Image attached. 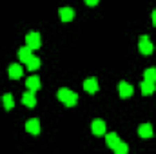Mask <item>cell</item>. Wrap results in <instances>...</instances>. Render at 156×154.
Masks as SVG:
<instances>
[{
  "label": "cell",
  "mask_w": 156,
  "mask_h": 154,
  "mask_svg": "<svg viewBox=\"0 0 156 154\" xmlns=\"http://www.w3.org/2000/svg\"><path fill=\"white\" fill-rule=\"evenodd\" d=\"M58 100L64 103V105H67V107H73V105H76L78 102V94L76 93H73L71 89H67V87H62V89H58Z\"/></svg>",
  "instance_id": "obj_1"
},
{
  "label": "cell",
  "mask_w": 156,
  "mask_h": 154,
  "mask_svg": "<svg viewBox=\"0 0 156 154\" xmlns=\"http://www.w3.org/2000/svg\"><path fill=\"white\" fill-rule=\"evenodd\" d=\"M26 45H27V47H31L33 51H35V49H38L40 45H42L40 33H37V31H31V33H27V37H26Z\"/></svg>",
  "instance_id": "obj_2"
},
{
  "label": "cell",
  "mask_w": 156,
  "mask_h": 154,
  "mask_svg": "<svg viewBox=\"0 0 156 154\" xmlns=\"http://www.w3.org/2000/svg\"><path fill=\"white\" fill-rule=\"evenodd\" d=\"M138 49H140V53L142 54H151L153 53V49H154V45H153V42L149 40V37H140L138 40Z\"/></svg>",
  "instance_id": "obj_3"
},
{
  "label": "cell",
  "mask_w": 156,
  "mask_h": 154,
  "mask_svg": "<svg viewBox=\"0 0 156 154\" xmlns=\"http://www.w3.org/2000/svg\"><path fill=\"white\" fill-rule=\"evenodd\" d=\"M91 131H93V134H96V136H104V134H105V121L100 120V118L93 120V123H91Z\"/></svg>",
  "instance_id": "obj_4"
},
{
  "label": "cell",
  "mask_w": 156,
  "mask_h": 154,
  "mask_svg": "<svg viewBox=\"0 0 156 154\" xmlns=\"http://www.w3.org/2000/svg\"><path fill=\"white\" fill-rule=\"evenodd\" d=\"M133 85H129L127 82H120L118 83V93H120V96L122 98H131L133 96Z\"/></svg>",
  "instance_id": "obj_5"
},
{
  "label": "cell",
  "mask_w": 156,
  "mask_h": 154,
  "mask_svg": "<svg viewBox=\"0 0 156 154\" xmlns=\"http://www.w3.org/2000/svg\"><path fill=\"white\" fill-rule=\"evenodd\" d=\"M83 91L85 93H89V94H94L96 91H98V80L93 76V78H87L85 82H83Z\"/></svg>",
  "instance_id": "obj_6"
},
{
  "label": "cell",
  "mask_w": 156,
  "mask_h": 154,
  "mask_svg": "<svg viewBox=\"0 0 156 154\" xmlns=\"http://www.w3.org/2000/svg\"><path fill=\"white\" fill-rule=\"evenodd\" d=\"M140 89H142V94H144V96H151V94L154 93V89H156V82L144 80V82L140 83Z\"/></svg>",
  "instance_id": "obj_7"
},
{
  "label": "cell",
  "mask_w": 156,
  "mask_h": 154,
  "mask_svg": "<svg viewBox=\"0 0 156 154\" xmlns=\"http://www.w3.org/2000/svg\"><path fill=\"white\" fill-rule=\"evenodd\" d=\"M58 15H60L62 22H71L75 18V9L73 7H60L58 9Z\"/></svg>",
  "instance_id": "obj_8"
},
{
  "label": "cell",
  "mask_w": 156,
  "mask_h": 154,
  "mask_svg": "<svg viewBox=\"0 0 156 154\" xmlns=\"http://www.w3.org/2000/svg\"><path fill=\"white\" fill-rule=\"evenodd\" d=\"M22 103L26 107H35L37 105V96H35V91H27L22 94Z\"/></svg>",
  "instance_id": "obj_9"
},
{
  "label": "cell",
  "mask_w": 156,
  "mask_h": 154,
  "mask_svg": "<svg viewBox=\"0 0 156 154\" xmlns=\"http://www.w3.org/2000/svg\"><path fill=\"white\" fill-rule=\"evenodd\" d=\"M26 131H27L29 134H38L40 132V120H37V118L27 120V121H26Z\"/></svg>",
  "instance_id": "obj_10"
},
{
  "label": "cell",
  "mask_w": 156,
  "mask_h": 154,
  "mask_svg": "<svg viewBox=\"0 0 156 154\" xmlns=\"http://www.w3.org/2000/svg\"><path fill=\"white\" fill-rule=\"evenodd\" d=\"M7 75H9V78H13V80H18V78H22V75H24V69L20 67V64H11Z\"/></svg>",
  "instance_id": "obj_11"
},
{
  "label": "cell",
  "mask_w": 156,
  "mask_h": 154,
  "mask_svg": "<svg viewBox=\"0 0 156 154\" xmlns=\"http://www.w3.org/2000/svg\"><path fill=\"white\" fill-rule=\"evenodd\" d=\"M138 136L140 138H151L153 136V125L151 123H142L138 127Z\"/></svg>",
  "instance_id": "obj_12"
},
{
  "label": "cell",
  "mask_w": 156,
  "mask_h": 154,
  "mask_svg": "<svg viewBox=\"0 0 156 154\" xmlns=\"http://www.w3.org/2000/svg\"><path fill=\"white\" fill-rule=\"evenodd\" d=\"M16 54H18V58H20V62H24V64H26V62H27V60H29V58L33 56V49L26 45V47H20Z\"/></svg>",
  "instance_id": "obj_13"
},
{
  "label": "cell",
  "mask_w": 156,
  "mask_h": 154,
  "mask_svg": "<svg viewBox=\"0 0 156 154\" xmlns=\"http://www.w3.org/2000/svg\"><path fill=\"white\" fill-rule=\"evenodd\" d=\"M26 85H27V89L29 91H38L40 89V78L38 76H29L27 80H26Z\"/></svg>",
  "instance_id": "obj_14"
},
{
  "label": "cell",
  "mask_w": 156,
  "mask_h": 154,
  "mask_svg": "<svg viewBox=\"0 0 156 154\" xmlns=\"http://www.w3.org/2000/svg\"><path fill=\"white\" fill-rule=\"evenodd\" d=\"M40 64H42V62H40V58L33 54V56L26 62V67H27L29 71H37V69H40Z\"/></svg>",
  "instance_id": "obj_15"
},
{
  "label": "cell",
  "mask_w": 156,
  "mask_h": 154,
  "mask_svg": "<svg viewBox=\"0 0 156 154\" xmlns=\"http://www.w3.org/2000/svg\"><path fill=\"white\" fill-rule=\"evenodd\" d=\"M118 142H120V138H118L116 132H109V134L105 136V143H107V147H111V149H115V147H116Z\"/></svg>",
  "instance_id": "obj_16"
},
{
  "label": "cell",
  "mask_w": 156,
  "mask_h": 154,
  "mask_svg": "<svg viewBox=\"0 0 156 154\" xmlns=\"http://www.w3.org/2000/svg\"><path fill=\"white\" fill-rule=\"evenodd\" d=\"M2 102H4V107H5V111H11V109L15 107V100H13V94H9V93H5V94L2 96Z\"/></svg>",
  "instance_id": "obj_17"
},
{
  "label": "cell",
  "mask_w": 156,
  "mask_h": 154,
  "mask_svg": "<svg viewBox=\"0 0 156 154\" xmlns=\"http://www.w3.org/2000/svg\"><path fill=\"white\" fill-rule=\"evenodd\" d=\"M113 151H115L116 154H127V152H129V145H127V143H123V142L120 140V142H118V145L113 149Z\"/></svg>",
  "instance_id": "obj_18"
},
{
  "label": "cell",
  "mask_w": 156,
  "mask_h": 154,
  "mask_svg": "<svg viewBox=\"0 0 156 154\" xmlns=\"http://www.w3.org/2000/svg\"><path fill=\"white\" fill-rule=\"evenodd\" d=\"M144 78H145V80H149V82H156V69H154V67H149V69H145Z\"/></svg>",
  "instance_id": "obj_19"
},
{
  "label": "cell",
  "mask_w": 156,
  "mask_h": 154,
  "mask_svg": "<svg viewBox=\"0 0 156 154\" xmlns=\"http://www.w3.org/2000/svg\"><path fill=\"white\" fill-rule=\"evenodd\" d=\"M85 4H87V5H96L98 0H85Z\"/></svg>",
  "instance_id": "obj_20"
},
{
  "label": "cell",
  "mask_w": 156,
  "mask_h": 154,
  "mask_svg": "<svg viewBox=\"0 0 156 154\" xmlns=\"http://www.w3.org/2000/svg\"><path fill=\"white\" fill-rule=\"evenodd\" d=\"M151 18H153V26L156 27V9L153 11V16H151Z\"/></svg>",
  "instance_id": "obj_21"
}]
</instances>
